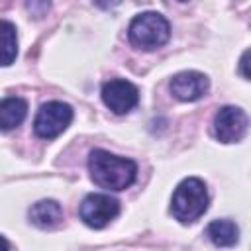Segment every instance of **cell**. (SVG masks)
Wrapping results in <instances>:
<instances>
[{
	"label": "cell",
	"instance_id": "obj_10",
	"mask_svg": "<svg viewBox=\"0 0 251 251\" xmlns=\"http://www.w3.org/2000/svg\"><path fill=\"white\" fill-rule=\"evenodd\" d=\"M27 116V102L18 96H8L0 100V129L10 131L18 127Z\"/></svg>",
	"mask_w": 251,
	"mask_h": 251
},
{
	"label": "cell",
	"instance_id": "obj_9",
	"mask_svg": "<svg viewBox=\"0 0 251 251\" xmlns=\"http://www.w3.org/2000/svg\"><path fill=\"white\" fill-rule=\"evenodd\" d=\"M29 222L39 229L57 227L63 220V210L55 200H39L29 208Z\"/></svg>",
	"mask_w": 251,
	"mask_h": 251
},
{
	"label": "cell",
	"instance_id": "obj_17",
	"mask_svg": "<svg viewBox=\"0 0 251 251\" xmlns=\"http://www.w3.org/2000/svg\"><path fill=\"white\" fill-rule=\"evenodd\" d=\"M178 2H186V0H178Z\"/></svg>",
	"mask_w": 251,
	"mask_h": 251
},
{
	"label": "cell",
	"instance_id": "obj_7",
	"mask_svg": "<svg viewBox=\"0 0 251 251\" xmlns=\"http://www.w3.org/2000/svg\"><path fill=\"white\" fill-rule=\"evenodd\" d=\"M102 100L114 114H127L139 102L137 88L126 78H112L102 86Z\"/></svg>",
	"mask_w": 251,
	"mask_h": 251
},
{
	"label": "cell",
	"instance_id": "obj_12",
	"mask_svg": "<svg viewBox=\"0 0 251 251\" xmlns=\"http://www.w3.org/2000/svg\"><path fill=\"white\" fill-rule=\"evenodd\" d=\"M18 55V33L16 25L8 20H0V67H8Z\"/></svg>",
	"mask_w": 251,
	"mask_h": 251
},
{
	"label": "cell",
	"instance_id": "obj_8",
	"mask_svg": "<svg viewBox=\"0 0 251 251\" xmlns=\"http://www.w3.org/2000/svg\"><path fill=\"white\" fill-rule=\"evenodd\" d=\"M210 88V80L204 73L198 71H182L171 78V92L175 98L182 102L200 100Z\"/></svg>",
	"mask_w": 251,
	"mask_h": 251
},
{
	"label": "cell",
	"instance_id": "obj_1",
	"mask_svg": "<svg viewBox=\"0 0 251 251\" xmlns=\"http://www.w3.org/2000/svg\"><path fill=\"white\" fill-rule=\"evenodd\" d=\"M88 173L100 188L126 190L135 180L137 165L131 159L112 155L104 149H94L88 155Z\"/></svg>",
	"mask_w": 251,
	"mask_h": 251
},
{
	"label": "cell",
	"instance_id": "obj_2",
	"mask_svg": "<svg viewBox=\"0 0 251 251\" xmlns=\"http://www.w3.org/2000/svg\"><path fill=\"white\" fill-rule=\"evenodd\" d=\"M208 210V190L206 184L196 178L188 176L184 178L173 192L171 212L180 224H192L196 222L204 212Z\"/></svg>",
	"mask_w": 251,
	"mask_h": 251
},
{
	"label": "cell",
	"instance_id": "obj_13",
	"mask_svg": "<svg viewBox=\"0 0 251 251\" xmlns=\"http://www.w3.org/2000/svg\"><path fill=\"white\" fill-rule=\"evenodd\" d=\"M24 4H25L27 14L31 18H37V20L47 16V12L51 8V0H24Z\"/></svg>",
	"mask_w": 251,
	"mask_h": 251
},
{
	"label": "cell",
	"instance_id": "obj_4",
	"mask_svg": "<svg viewBox=\"0 0 251 251\" xmlns=\"http://www.w3.org/2000/svg\"><path fill=\"white\" fill-rule=\"evenodd\" d=\"M73 122V108L67 102H47L39 108L33 120V131L41 139H55L61 135Z\"/></svg>",
	"mask_w": 251,
	"mask_h": 251
},
{
	"label": "cell",
	"instance_id": "obj_11",
	"mask_svg": "<svg viewBox=\"0 0 251 251\" xmlns=\"http://www.w3.org/2000/svg\"><path fill=\"white\" fill-rule=\"evenodd\" d=\"M206 235L218 247H231L239 239V227L231 220H214L208 224Z\"/></svg>",
	"mask_w": 251,
	"mask_h": 251
},
{
	"label": "cell",
	"instance_id": "obj_6",
	"mask_svg": "<svg viewBox=\"0 0 251 251\" xmlns=\"http://www.w3.org/2000/svg\"><path fill=\"white\" fill-rule=\"evenodd\" d=\"M247 114L237 106H224L214 116V133L222 143L241 141L247 131Z\"/></svg>",
	"mask_w": 251,
	"mask_h": 251
},
{
	"label": "cell",
	"instance_id": "obj_5",
	"mask_svg": "<svg viewBox=\"0 0 251 251\" xmlns=\"http://www.w3.org/2000/svg\"><path fill=\"white\" fill-rule=\"evenodd\" d=\"M78 214L88 227L102 229L120 214V202L110 194H88L80 202Z\"/></svg>",
	"mask_w": 251,
	"mask_h": 251
},
{
	"label": "cell",
	"instance_id": "obj_15",
	"mask_svg": "<svg viewBox=\"0 0 251 251\" xmlns=\"http://www.w3.org/2000/svg\"><path fill=\"white\" fill-rule=\"evenodd\" d=\"M247 59H249V51H243L241 55V61H239V67H241V75L245 80H249V71H247Z\"/></svg>",
	"mask_w": 251,
	"mask_h": 251
},
{
	"label": "cell",
	"instance_id": "obj_3",
	"mask_svg": "<svg viewBox=\"0 0 251 251\" xmlns=\"http://www.w3.org/2000/svg\"><path fill=\"white\" fill-rule=\"evenodd\" d=\"M129 43L141 51H155L171 37V25L159 12H143L135 16L127 27Z\"/></svg>",
	"mask_w": 251,
	"mask_h": 251
},
{
	"label": "cell",
	"instance_id": "obj_16",
	"mask_svg": "<svg viewBox=\"0 0 251 251\" xmlns=\"http://www.w3.org/2000/svg\"><path fill=\"white\" fill-rule=\"evenodd\" d=\"M12 245H10V241L8 239H4L2 235H0V249H10Z\"/></svg>",
	"mask_w": 251,
	"mask_h": 251
},
{
	"label": "cell",
	"instance_id": "obj_14",
	"mask_svg": "<svg viewBox=\"0 0 251 251\" xmlns=\"http://www.w3.org/2000/svg\"><path fill=\"white\" fill-rule=\"evenodd\" d=\"M98 8H102V10H112V8H116L122 0H92Z\"/></svg>",
	"mask_w": 251,
	"mask_h": 251
}]
</instances>
